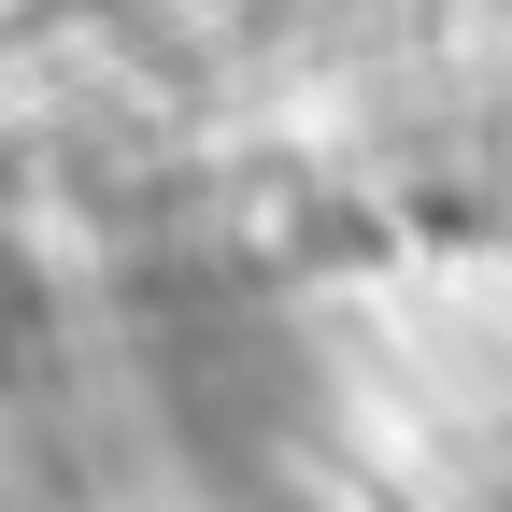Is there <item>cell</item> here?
<instances>
[{
	"label": "cell",
	"mask_w": 512,
	"mask_h": 512,
	"mask_svg": "<svg viewBox=\"0 0 512 512\" xmlns=\"http://www.w3.org/2000/svg\"><path fill=\"white\" fill-rule=\"evenodd\" d=\"M43 370V271H29V242L0 228V399Z\"/></svg>",
	"instance_id": "1"
}]
</instances>
